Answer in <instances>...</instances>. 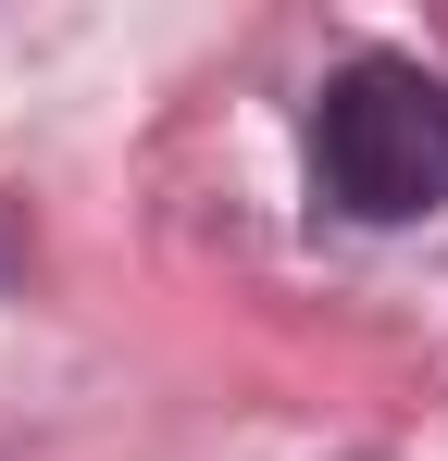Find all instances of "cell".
Listing matches in <instances>:
<instances>
[{"label":"cell","instance_id":"cell-1","mask_svg":"<svg viewBox=\"0 0 448 461\" xmlns=\"http://www.w3.org/2000/svg\"><path fill=\"white\" fill-rule=\"evenodd\" d=\"M311 162H324V200L362 212V225H411L448 200V87L424 63H349L311 113Z\"/></svg>","mask_w":448,"mask_h":461}]
</instances>
